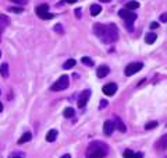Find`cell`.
I'll return each instance as SVG.
<instances>
[{
  "instance_id": "1",
  "label": "cell",
  "mask_w": 167,
  "mask_h": 158,
  "mask_svg": "<svg viewBox=\"0 0 167 158\" xmlns=\"http://www.w3.org/2000/svg\"><path fill=\"white\" fill-rule=\"evenodd\" d=\"M93 32L99 39L104 42V43H113L118 39V29L116 27V24H95L93 27Z\"/></svg>"
},
{
  "instance_id": "2",
  "label": "cell",
  "mask_w": 167,
  "mask_h": 158,
  "mask_svg": "<svg viewBox=\"0 0 167 158\" xmlns=\"http://www.w3.org/2000/svg\"><path fill=\"white\" fill-rule=\"evenodd\" d=\"M109 153V146L102 141H93L88 146L86 158H104Z\"/></svg>"
},
{
  "instance_id": "3",
  "label": "cell",
  "mask_w": 167,
  "mask_h": 158,
  "mask_svg": "<svg viewBox=\"0 0 167 158\" xmlns=\"http://www.w3.org/2000/svg\"><path fill=\"white\" fill-rule=\"evenodd\" d=\"M68 84H70V80H68V76H61L56 83L50 87V91H63V90H66L68 87Z\"/></svg>"
},
{
  "instance_id": "4",
  "label": "cell",
  "mask_w": 167,
  "mask_h": 158,
  "mask_svg": "<svg viewBox=\"0 0 167 158\" xmlns=\"http://www.w3.org/2000/svg\"><path fill=\"white\" fill-rule=\"evenodd\" d=\"M35 11H36V15H38L39 18H42V20H50V18H53V14L49 13V6H47V4L38 6Z\"/></svg>"
},
{
  "instance_id": "5",
  "label": "cell",
  "mask_w": 167,
  "mask_h": 158,
  "mask_svg": "<svg viewBox=\"0 0 167 158\" xmlns=\"http://www.w3.org/2000/svg\"><path fill=\"white\" fill-rule=\"evenodd\" d=\"M142 67H144V65L141 63V62H135V63H130V65L125 67V70H124V74L125 76H134L135 73H138L139 70H142Z\"/></svg>"
},
{
  "instance_id": "6",
  "label": "cell",
  "mask_w": 167,
  "mask_h": 158,
  "mask_svg": "<svg viewBox=\"0 0 167 158\" xmlns=\"http://www.w3.org/2000/svg\"><path fill=\"white\" fill-rule=\"evenodd\" d=\"M90 97V91L89 90H85L84 93H81V95H79V98H78V107L79 108H84L86 105V102H88V99H89Z\"/></svg>"
},
{
  "instance_id": "7",
  "label": "cell",
  "mask_w": 167,
  "mask_h": 158,
  "mask_svg": "<svg viewBox=\"0 0 167 158\" xmlns=\"http://www.w3.org/2000/svg\"><path fill=\"white\" fill-rule=\"evenodd\" d=\"M10 24V18L7 15L0 13V41H1V35H3V31L6 29V27Z\"/></svg>"
},
{
  "instance_id": "8",
  "label": "cell",
  "mask_w": 167,
  "mask_h": 158,
  "mask_svg": "<svg viewBox=\"0 0 167 158\" xmlns=\"http://www.w3.org/2000/svg\"><path fill=\"white\" fill-rule=\"evenodd\" d=\"M116 91H117V84H114V83H109L103 87V93L106 94V95H109V97L114 95Z\"/></svg>"
},
{
  "instance_id": "9",
  "label": "cell",
  "mask_w": 167,
  "mask_h": 158,
  "mask_svg": "<svg viewBox=\"0 0 167 158\" xmlns=\"http://www.w3.org/2000/svg\"><path fill=\"white\" fill-rule=\"evenodd\" d=\"M155 147H156V150H159V151H164V150H167V134L162 136V137L156 141Z\"/></svg>"
},
{
  "instance_id": "10",
  "label": "cell",
  "mask_w": 167,
  "mask_h": 158,
  "mask_svg": "<svg viewBox=\"0 0 167 158\" xmlns=\"http://www.w3.org/2000/svg\"><path fill=\"white\" fill-rule=\"evenodd\" d=\"M114 123L112 121H106L104 122V125H103V133L106 136H112L113 134V132H114Z\"/></svg>"
},
{
  "instance_id": "11",
  "label": "cell",
  "mask_w": 167,
  "mask_h": 158,
  "mask_svg": "<svg viewBox=\"0 0 167 158\" xmlns=\"http://www.w3.org/2000/svg\"><path fill=\"white\" fill-rule=\"evenodd\" d=\"M114 127H117V130H120L121 133H125V130H127V127H125V125H124V122L120 119L118 116H116L114 118Z\"/></svg>"
},
{
  "instance_id": "12",
  "label": "cell",
  "mask_w": 167,
  "mask_h": 158,
  "mask_svg": "<svg viewBox=\"0 0 167 158\" xmlns=\"http://www.w3.org/2000/svg\"><path fill=\"white\" fill-rule=\"evenodd\" d=\"M57 130L56 129H52V130L47 132V134H46V141H49V143H53V141H56V139H57Z\"/></svg>"
},
{
  "instance_id": "13",
  "label": "cell",
  "mask_w": 167,
  "mask_h": 158,
  "mask_svg": "<svg viewBox=\"0 0 167 158\" xmlns=\"http://www.w3.org/2000/svg\"><path fill=\"white\" fill-rule=\"evenodd\" d=\"M109 71H110V70H109L107 66H100L99 69L96 70V74H98L99 79H103V77H106V76L109 74Z\"/></svg>"
},
{
  "instance_id": "14",
  "label": "cell",
  "mask_w": 167,
  "mask_h": 158,
  "mask_svg": "<svg viewBox=\"0 0 167 158\" xmlns=\"http://www.w3.org/2000/svg\"><path fill=\"white\" fill-rule=\"evenodd\" d=\"M31 139H32L31 133H24V134L18 139V144H25V143H28V141H31Z\"/></svg>"
},
{
  "instance_id": "15",
  "label": "cell",
  "mask_w": 167,
  "mask_h": 158,
  "mask_svg": "<svg viewBox=\"0 0 167 158\" xmlns=\"http://www.w3.org/2000/svg\"><path fill=\"white\" fill-rule=\"evenodd\" d=\"M0 74L3 79H7L9 77V65L7 63H3V65L0 66Z\"/></svg>"
},
{
  "instance_id": "16",
  "label": "cell",
  "mask_w": 167,
  "mask_h": 158,
  "mask_svg": "<svg viewBox=\"0 0 167 158\" xmlns=\"http://www.w3.org/2000/svg\"><path fill=\"white\" fill-rule=\"evenodd\" d=\"M125 9L127 10H136L139 9V1H135V0H131L125 4Z\"/></svg>"
},
{
  "instance_id": "17",
  "label": "cell",
  "mask_w": 167,
  "mask_h": 158,
  "mask_svg": "<svg viewBox=\"0 0 167 158\" xmlns=\"http://www.w3.org/2000/svg\"><path fill=\"white\" fill-rule=\"evenodd\" d=\"M156 38H158L156 34L149 32V34H146V37H145V42H146V43H153V42L156 41Z\"/></svg>"
},
{
  "instance_id": "18",
  "label": "cell",
  "mask_w": 167,
  "mask_h": 158,
  "mask_svg": "<svg viewBox=\"0 0 167 158\" xmlns=\"http://www.w3.org/2000/svg\"><path fill=\"white\" fill-rule=\"evenodd\" d=\"M102 11V7H100L99 4H92L90 6V14L95 17V15H98V14Z\"/></svg>"
},
{
  "instance_id": "19",
  "label": "cell",
  "mask_w": 167,
  "mask_h": 158,
  "mask_svg": "<svg viewBox=\"0 0 167 158\" xmlns=\"http://www.w3.org/2000/svg\"><path fill=\"white\" fill-rule=\"evenodd\" d=\"M75 63H77V62L74 60V59H68L67 62H64L63 69H66V70H68V69H72V67L75 66Z\"/></svg>"
},
{
  "instance_id": "20",
  "label": "cell",
  "mask_w": 167,
  "mask_h": 158,
  "mask_svg": "<svg viewBox=\"0 0 167 158\" xmlns=\"http://www.w3.org/2000/svg\"><path fill=\"white\" fill-rule=\"evenodd\" d=\"M81 62H82V63H84L85 66H89V67H93V66H95L93 60H92L90 57H88V56H84V57L81 59Z\"/></svg>"
},
{
  "instance_id": "21",
  "label": "cell",
  "mask_w": 167,
  "mask_h": 158,
  "mask_svg": "<svg viewBox=\"0 0 167 158\" xmlns=\"http://www.w3.org/2000/svg\"><path fill=\"white\" fill-rule=\"evenodd\" d=\"M74 113H75V111H74L71 107L66 108V109H64V112H63L64 118H72V116H74Z\"/></svg>"
},
{
  "instance_id": "22",
  "label": "cell",
  "mask_w": 167,
  "mask_h": 158,
  "mask_svg": "<svg viewBox=\"0 0 167 158\" xmlns=\"http://www.w3.org/2000/svg\"><path fill=\"white\" fill-rule=\"evenodd\" d=\"M9 11L10 13H15V14H21V13H24V9L23 7H10L9 9Z\"/></svg>"
},
{
  "instance_id": "23",
  "label": "cell",
  "mask_w": 167,
  "mask_h": 158,
  "mask_svg": "<svg viewBox=\"0 0 167 158\" xmlns=\"http://www.w3.org/2000/svg\"><path fill=\"white\" fill-rule=\"evenodd\" d=\"M118 14H120V17H121V18L125 20L127 17H128V14H130V10H127V9H121L120 11H118Z\"/></svg>"
},
{
  "instance_id": "24",
  "label": "cell",
  "mask_w": 167,
  "mask_h": 158,
  "mask_svg": "<svg viewBox=\"0 0 167 158\" xmlns=\"http://www.w3.org/2000/svg\"><path fill=\"white\" fill-rule=\"evenodd\" d=\"M158 122H149V123H148V125L145 126V129H146V130H150V129H155V127H158Z\"/></svg>"
},
{
  "instance_id": "25",
  "label": "cell",
  "mask_w": 167,
  "mask_h": 158,
  "mask_svg": "<svg viewBox=\"0 0 167 158\" xmlns=\"http://www.w3.org/2000/svg\"><path fill=\"white\" fill-rule=\"evenodd\" d=\"M135 157V154L132 153L131 150H125L124 151V158H134Z\"/></svg>"
},
{
  "instance_id": "26",
  "label": "cell",
  "mask_w": 167,
  "mask_h": 158,
  "mask_svg": "<svg viewBox=\"0 0 167 158\" xmlns=\"http://www.w3.org/2000/svg\"><path fill=\"white\" fill-rule=\"evenodd\" d=\"M56 32H60V34H63V27L60 25V24H57V25H54V28H53Z\"/></svg>"
},
{
  "instance_id": "27",
  "label": "cell",
  "mask_w": 167,
  "mask_h": 158,
  "mask_svg": "<svg viewBox=\"0 0 167 158\" xmlns=\"http://www.w3.org/2000/svg\"><path fill=\"white\" fill-rule=\"evenodd\" d=\"M10 1H13L15 4H25V3H28V0H10Z\"/></svg>"
},
{
  "instance_id": "28",
  "label": "cell",
  "mask_w": 167,
  "mask_h": 158,
  "mask_svg": "<svg viewBox=\"0 0 167 158\" xmlns=\"http://www.w3.org/2000/svg\"><path fill=\"white\" fill-rule=\"evenodd\" d=\"M160 21H162V23H167V13H163L162 15H160Z\"/></svg>"
},
{
  "instance_id": "29",
  "label": "cell",
  "mask_w": 167,
  "mask_h": 158,
  "mask_svg": "<svg viewBox=\"0 0 167 158\" xmlns=\"http://www.w3.org/2000/svg\"><path fill=\"white\" fill-rule=\"evenodd\" d=\"M125 28L128 29V31H132V29H134V27H132V23H125Z\"/></svg>"
},
{
  "instance_id": "30",
  "label": "cell",
  "mask_w": 167,
  "mask_h": 158,
  "mask_svg": "<svg viewBox=\"0 0 167 158\" xmlns=\"http://www.w3.org/2000/svg\"><path fill=\"white\" fill-rule=\"evenodd\" d=\"M74 13H75V17H77V18H81V9H77Z\"/></svg>"
},
{
  "instance_id": "31",
  "label": "cell",
  "mask_w": 167,
  "mask_h": 158,
  "mask_svg": "<svg viewBox=\"0 0 167 158\" xmlns=\"http://www.w3.org/2000/svg\"><path fill=\"white\" fill-rule=\"evenodd\" d=\"M104 107H107V101H104V99H102V101H100V109H103Z\"/></svg>"
},
{
  "instance_id": "32",
  "label": "cell",
  "mask_w": 167,
  "mask_h": 158,
  "mask_svg": "<svg viewBox=\"0 0 167 158\" xmlns=\"http://www.w3.org/2000/svg\"><path fill=\"white\" fill-rule=\"evenodd\" d=\"M150 28H152V29H156V28H159V24L156 23V21H153V23L150 24Z\"/></svg>"
},
{
  "instance_id": "33",
  "label": "cell",
  "mask_w": 167,
  "mask_h": 158,
  "mask_svg": "<svg viewBox=\"0 0 167 158\" xmlns=\"http://www.w3.org/2000/svg\"><path fill=\"white\" fill-rule=\"evenodd\" d=\"M64 1H66V3H70V4H74L77 0H64Z\"/></svg>"
},
{
  "instance_id": "34",
  "label": "cell",
  "mask_w": 167,
  "mask_h": 158,
  "mask_svg": "<svg viewBox=\"0 0 167 158\" xmlns=\"http://www.w3.org/2000/svg\"><path fill=\"white\" fill-rule=\"evenodd\" d=\"M142 157H144V155H142V153H136L134 158H142Z\"/></svg>"
},
{
  "instance_id": "35",
  "label": "cell",
  "mask_w": 167,
  "mask_h": 158,
  "mask_svg": "<svg viewBox=\"0 0 167 158\" xmlns=\"http://www.w3.org/2000/svg\"><path fill=\"white\" fill-rule=\"evenodd\" d=\"M61 158H71V155H70V154H66V155H63Z\"/></svg>"
},
{
  "instance_id": "36",
  "label": "cell",
  "mask_w": 167,
  "mask_h": 158,
  "mask_svg": "<svg viewBox=\"0 0 167 158\" xmlns=\"http://www.w3.org/2000/svg\"><path fill=\"white\" fill-rule=\"evenodd\" d=\"M1 112H3V104L0 102V113H1Z\"/></svg>"
},
{
  "instance_id": "37",
  "label": "cell",
  "mask_w": 167,
  "mask_h": 158,
  "mask_svg": "<svg viewBox=\"0 0 167 158\" xmlns=\"http://www.w3.org/2000/svg\"><path fill=\"white\" fill-rule=\"evenodd\" d=\"M100 1H103V3H109V1H112V0H100Z\"/></svg>"
},
{
  "instance_id": "38",
  "label": "cell",
  "mask_w": 167,
  "mask_h": 158,
  "mask_svg": "<svg viewBox=\"0 0 167 158\" xmlns=\"http://www.w3.org/2000/svg\"><path fill=\"white\" fill-rule=\"evenodd\" d=\"M0 57H1V52H0Z\"/></svg>"
},
{
  "instance_id": "39",
  "label": "cell",
  "mask_w": 167,
  "mask_h": 158,
  "mask_svg": "<svg viewBox=\"0 0 167 158\" xmlns=\"http://www.w3.org/2000/svg\"><path fill=\"white\" fill-rule=\"evenodd\" d=\"M15 158H21V157H15Z\"/></svg>"
},
{
  "instance_id": "40",
  "label": "cell",
  "mask_w": 167,
  "mask_h": 158,
  "mask_svg": "<svg viewBox=\"0 0 167 158\" xmlns=\"http://www.w3.org/2000/svg\"><path fill=\"white\" fill-rule=\"evenodd\" d=\"M0 94H1V93H0Z\"/></svg>"
}]
</instances>
